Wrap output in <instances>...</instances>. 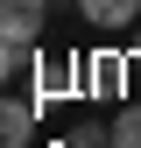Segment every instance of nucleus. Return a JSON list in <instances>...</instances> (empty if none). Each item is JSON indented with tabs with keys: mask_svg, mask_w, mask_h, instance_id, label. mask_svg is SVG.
I'll return each mask as SVG.
<instances>
[{
	"mask_svg": "<svg viewBox=\"0 0 141 148\" xmlns=\"http://www.w3.org/2000/svg\"><path fill=\"white\" fill-rule=\"evenodd\" d=\"M49 28V0H0V42L7 49H35Z\"/></svg>",
	"mask_w": 141,
	"mask_h": 148,
	"instance_id": "1",
	"label": "nucleus"
},
{
	"mask_svg": "<svg viewBox=\"0 0 141 148\" xmlns=\"http://www.w3.org/2000/svg\"><path fill=\"white\" fill-rule=\"evenodd\" d=\"M35 141V99L0 92V148H28Z\"/></svg>",
	"mask_w": 141,
	"mask_h": 148,
	"instance_id": "2",
	"label": "nucleus"
},
{
	"mask_svg": "<svg viewBox=\"0 0 141 148\" xmlns=\"http://www.w3.org/2000/svg\"><path fill=\"white\" fill-rule=\"evenodd\" d=\"M78 14L92 28H127V21H141V0H78Z\"/></svg>",
	"mask_w": 141,
	"mask_h": 148,
	"instance_id": "3",
	"label": "nucleus"
},
{
	"mask_svg": "<svg viewBox=\"0 0 141 148\" xmlns=\"http://www.w3.org/2000/svg\"><path fill=\"white\" fill-rule=\"evenodd\" d=\"M64 92H78V71H70V64H49V57H35V106H42V99H64Z\"/></svg>",
	"mask_w": 141,
	"mask_h": 148,
	"instance_id": "4",
	"label": "nucleus"
},
{
	"mask_svg": "<svg viewBox=\"0 0 141 148\" xmlns=\"http://www.w3.org/2000/svg\"><path fill=\"white\" fill-rule=\"evenodd\" d=\"M113 148H141V106H120V120H113Z\"/></svg>",
	"mask_w": 141,
	"mask_h": 148,
	"instance_id": "5",
	"label": "nucleus"
},
{
	"mask_svg": "<svg viewBox=\"0 0 141 148\" xmlns=\"http://www.w3.org/2000/svg\"><path fill=\"white\" fill-rule=\"evenodd\" d=\"M64 148H113V127H70Z\"/></svg>",
	"mask_w": 141,
	"mask_h": 148,
	"instance_id": "6",
	"label": "nucleus"
},
{
	"mask_svg": "<svg viewBox=\"0 0 141 148\" xmlns=\"http://www.w3.org/2000/svg\"><path fill=\"white\" fill-rule=\"evenodd\" d=\"M14 71H35V49H7V42H0V85H7Z\"/></svg>",
	"mask_w": 141,
	"mask_h": 148,
	"instance_id": "7",
	"label": "nucleus"
},
{
	"mask_svg": "<svg viewBox=\"0 0 141 148\" xmlns=\"http://www.w3.org/2000/svg\"><path fill=\"white\" fill-rule=\"evenodd\" d=\"M127 42H134V57H141V21H134V35H127Z\"/></svg>",
	"mask_w": 141,
	"mask_h": 148,
	"instance_id": "8",
	"label": "nucleus"
}]
</instances>
